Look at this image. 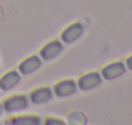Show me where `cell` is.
<instances>
[{
    "label": "cell",
    "instance_id": "6da1fadb",
    "mask_svg": "<svg viewBox=\"0 0 132 125\" xmlns=\"http://www.w3.org/2000/svg\"><path fill=\"white\" fill-rule=\"evenodd\" d=\"M30 104V99L27 95L25 94H14L9 98H7L3 102V108L4 112L8 113H16V112H21L25 111Z\"/></svg>",
    "mask_w": 132,
    "mask_h": 125
},
{
    "label": "cell",
    "instance_id": "7a4b0ae2",
    "mask_svg": "<svg viewBox=\"0 0 132 125\" xmlns=\"http://www.w3.org/2000/svg\"><path fill=\"white\" fill-rule=\"evenodd\" d=\"M52 90H53L54 97L57 98H68L77 93L78 85H77V81L73 79H63V80L57 81L54 86L52 88Z\"/></svg>",
    "mask_w": 132,
    "mask_h": 125
},
{
    "label": "cell",
    "instance_id": "3957f363",
    "mask_svg": "<svg viewBox=\"0 0 132 125\" xmlns=\"http://www.w3.org/2000/svg\"><path fill=\"white\" fill-rule=\"evenodd\" d=\"M63 52V43L61 40H51L47 44H44V46L40 49V58L43 61H52L54 58H57L61 53Z\"/></svg>",
    "mask_w": 132,
    "mask_h": 125
},
{
    "label": "cell",
    "instance_id": "277c9868",
    "mask_svg": "<svg viewBox=\"0 0 132 125\" xmlns=\"http://www.w3.org/2000/svg\"><path fill=\"white\" fill-rule=\"evenodd\" d=\"M84 32V26L80 22H74L69 25L61 32V41L63 44H73L82 37Z\"/></svg>",
    "mask_w": 132,
    "mask_h": 125
},
{
    "label": "cell",
    "instance_id": "5b68a950",
    "mask_svg": "<svg viewBox=\"0 0 132 125\" xmlns=\"http://www.w3.org/2000/svg\"><path fill=\"white\" fill-rule=\"evenodd\" d=\"M42 63H43V59L40 58V55L32 54V55L25 58L22 62H20L18 71L21 75H25V76L32 75L34 72H36L42 67Z\"/></svg>",
    "mask_w": 132,
    "mask_h": 125
},
{
    "label": "cell",
    "instance_id": "8992f818",
    "mask_svg": "<svg viewBox=\"0 0 132 125\" xmlns=\"http://www.w3.org/2000/svg\"><path fill=\"white\" fill-rule=\"evenodd\" d=\"M22 75L20 74L18 70H11L5 72L2 78H0V90L2 92H9L14 89L20 83H21Z\"/></svg>",
    "mask_w": 132,
    "mask_h": 125
},
{
    "label": "cell",
    "instance_id": "52a82bcc",
    "mask_svg": "<svg viewBox=\"0 0 132 125\" xmlns=\"http://www.w3.org/2000/svg\"><path fill=\"white\" fill-rule=\"evenodd\" d=\"M53 97H54V94H53L52 88H49V86H40V88L34 89L30 93L29 99L34 104H44V103H48L49 101H52Z\"/></svg>",
    "mask_w": 132,
    "mask_h": 125
},
{
    "label": "cell",
    "instance_id": "ba28073f",
    "mask_svg": "<svg viewBox=\"0 0 132 125\" xmlns=\"http://www.w3.org/2000/svg\"><path fill=\"white\" fill-rule=\"evenodd\" d=\"M101 83V76L100 74L97 72H88V74H84L83 76H80L77 81V85L80 90H92L95 88H97Z\"/></svg>",
    "mask_w": 132,
    "mask_h": 125
},
{
    "label": "cell",
    "instance_id": "9c48e42d",
    "mask_svg": "<svg viewBox=\"0 0 132 125\" xmlns=\"http://www.w3.org/2000/svg\"><path fill=\"white\" fill-rule=\"evenodd\" d=\"M7 122L13 124V125H39L42 124V120L39 116H35V115H21V116L12 117Z\"/></svg>",
    "mask_w": 132,
    "mask_h": 125
},
{
    "label": "cell",
    "instance_id": "30bf717a",
    "mask_svg": "<svg viewBox=\"0 0 132 125\" xmlns=\"http://www.w3.org/2000/svg\"><path fill=\"white\" fill-rule=\"evenodd\" d=\"M122 71H123V67H122L120 63H113V65H109V66L104 67L102 76L105 79H114L118 75H120Z\"/></svg>",
    "mask_w": 132,
    "mask_h": 125
},
{
    "label": "cell",
    "instance_id": "8fae6325",
    "mask_svg": "<svg viewBox=\"0 0 132 125\" xmlns=\"http://www.w3.org/2000/svg\"><path fill=\"white\" fill-rule=\"evenodd\" d=\"M45 125H63L65 121L58 119V117H47L45 121H44Z\"/></svg>",
    "mask_w": 132,
    "mask_h": 125
},
{
    "label": "cell",
    "instance_id": "7c38bea8",
    "mask_svg": "<svg viewBox=\"0 0 132 125\" xmlns=\"http://www.w3.org/2000/svg\"><path fill=\"white\" fill-rule=\"evenodd\" d=\"M3 112H4V108H3V103H0V116L3 115Z\"/></svg>",
    "mask_w": 132,
    "mask_h": 125
},
{
    "label": "cell",
    "instance_id": "4fadbf2b",
    "mask_svg": "<svg viewBox=\"0 0 132 125\" xmlns=\"http://www.w3.org/2000/svg\"><path fill=\"white\" fill-rule=\"evenodd\" d=\"M0 94H2V90H0Z\"/></svg>",
    "mask_w": 132,
    "mask_h": 125
}]
</instances>
